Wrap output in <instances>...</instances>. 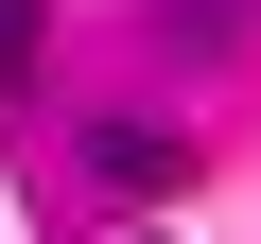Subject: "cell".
I'll list each match as a JSON object with an SVG mask.
<instances>
[{
	"instance_id": "6da1fadb",
	"label": "cell",
	"mask_w": 261,
	"mask_h": 244,
	"mask_svg": "<svg viewBox=\"0 0 261 244\" xmlns=\"http://www.w3.org/2000/svg\"><path fill=\"white\" fill-rule=\"evenodd\" d=\"M87 175H105V192H174L192 140H174V122H87Z\"/></svg>"
},
{
	"instance_id": "7a4b0ae2",
	"label": "cell",
	"mask_w": 261,
	"mask_h": 244,
	"mask_svg": "<svg viewBox=\"0 0 261 244\" xmlns=\"http://www.w3.org/2000/svg\"><path fill=\"white\" fill-rule=\"evenodd\" d=\"M35 53H53V0H0V105L35 87Z\"/></svg>"
}]
</instances>
